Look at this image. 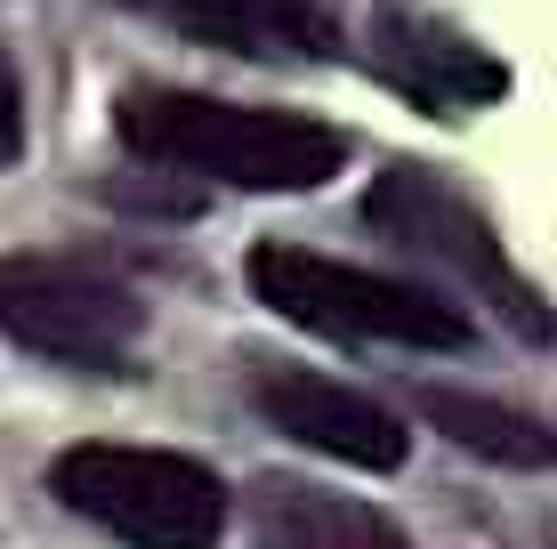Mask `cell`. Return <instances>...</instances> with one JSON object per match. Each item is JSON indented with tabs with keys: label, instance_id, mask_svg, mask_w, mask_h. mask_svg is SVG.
Returning a JSON list of instances; mask_svg holds the SVG:
<instances>
[{
	"label": "cell",
	"instance_id": "cell-7",
	"mask_svg": "<svg viewBox=\"0 0 557 549\" xmlns=\"http://www.w3.org/2000/svg\"><path fill=\"white\" fill-rule=\"evenodd\" d=\"M251 534H259V549H412L405 525H388L372 501L323 494L307 477H259L251 485Z\"/></svg>",
	"mask_w": 557,
	"mask_h": 549
},
{
	"label": "cell",
	"instance_id": "cell-1",
	"mask_svg": "<svg viewBox=\"0 0 557 549\" xmlns=\"http://www.w3.org/2000/svg\"><path fill=\"white\" fill-rule=\"evenodd\" d=\"M113 138L162 178L195 186H243V195H307L348 170V138L315 113L283 105H235L210 89L129 82L113 105Z\"/></svg>",
	"mask_w": 557,
	"mask_h": 549
},
{
	"label": "cell",
	"instance_id": "cell-9",
	"mask_svg": "<svg viewBox=\"0 0 557 549\" xmlns=\"http://www.w3.org/2000/svg\"><path fill=\"white\" fill-rule=\"evenodd\" d=\"M129 9L162 16L178 33H202L219 49H243V57H275V49L323 57L332 49V25H323L315 0H129Z\"/></svg>",
	"mask_w": 557,
	"mask_h": 549
},
{
	"label": "cell",
	"instance_id": "cell-4",
	"mask_svg": "<svg viewBox=\"0 0 557 549\" xmlns=\"http://www.w3.org/2000/svg\"><path fill=\"white\" fill-rule=\"evenodd\" d=\"M0 332L16 348L73 372H122L146 339V299L122 275L57 251H9L0 259Z\"/></svg>",
	"mask_w": 557,
	"mask_h": 549
},
{
	"label": "cell",
	"instance_id": "cell-11",
	"mask_svg": "<svg viewBox=\"0 0 557 549\" xmlns=\"http://www.w3.org/2000/svg\"><path fill=\"white\" fill-rule=\"evenodd\" d=\"M25 154V82H16V57L0 49V170Z\"/></svg>",
	"mask_w": 557,
	"mask_h": 549
},
{
	"label": "cell",
	"instance_id": "cell-6",
	"mask_svg": "<svg viewBox=\"0 0 557 549\" xmlns=\"http://www.w3.org/2000/svg\"><path fill=\"white\" fill-rule=\"evenodd\" d=\"M251 404H259L292 445L332 452V461L372 469V477L405 469V452H412V428L396 421L380 396L339 388V380H323V372H299V364H259V372H251Z\"/></svg>",
	"mask_w": 557,
	"mask_h": 549
},
{
	"label": "cell",
	"instance_id": "cell-3",
	"mask_svg": "<svg viewBox=\"0 0 557 549\" xmlns=\"http://www.w3.org/2000/svg\"><path fill=\"white\" fill-rule=\"evenodd\" d=\"M49 494L129 549H219L226 534V485L195 452L162 445H65Z\"/></svg>",
	"mask_w": 557,
	"mask_h": 549
},
{
	"label": "cell",
	"instance_id": "cell-5",
	"mask_svg": "<svg viewBox=\"0 0 557 549\" xmlns=\"http://www.w3.org/2000/svg\"><path fill=\"white\" fill-rule=\"evenodd\" d=\"M363 219H372L388 242L420 251V259H445V267L469 283V291H485L493 308L509 315V332L549 339V308H542V291H533V283L509 267V251L493 242V226L476 219V211L453 195L445 178H436L429 162H396V170H380L372 195H363Z\"/></svg>",
	"mask_w": 557,
	"mask_h": 549
},
{
	"label": "cell",
	"instance_id": "cell-2",
	"mask_svg": "<svg viewBox=\"0 0 557 549\" xmlns=\"http://www.w3.org/2000/svg\"><path fill=\"white\" fill-rule=\"evenodd\" d=\"M259 308H275L283 324L323 332V339H380V348H420V355H460L476 339V324L453 299L420 291L405 275H372L348 259L299 251V242H251L243 259Z\"/></svg>",
	"mask_w": 557,
	"mask_h": 549
},
{
	"label": "cell",
	"instance_id": "cell-8",
	"mask_svg": "<svg viewBox=\"0 0 557 549\" xmlns=\"http://www.w3.org/2000/svg\"><path fill=\"white\" fill-rule=\"evenodd\" d=\"M380 57H388V82H405L429 113H469V105H493L509 89V73L476 41H460L445 25H412V16L380 25Z\"/></svg>",
	"mask_w": 557,
	"mask_h": 549
},
{
	"label": "cell",
	"instance_id": "cell-10",
	"mask_svg": "<svg viewBox=\"0 0 557 549\" xmlns=\"http://www.w3.org/2000/svg\"><path fill=\"white\" fill-rule=\"evenodd\" d=\"M420 421H436L453 445L485 452V461L502 469H549V421H533V412L517 404H493V396H460V388H420Z\"/></svg>",
	"mask_w": 557,
	"mask_h": 549
}]
</instances>
